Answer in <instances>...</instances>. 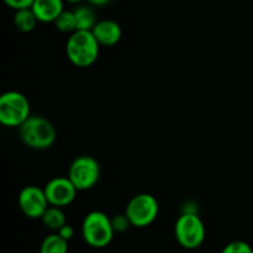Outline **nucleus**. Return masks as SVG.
I'll use <instances>...</instances> for the list:
<instances>
[{
  "label": "nucleus",
  "instance_id": "18",
  "mask_svg": "<svg viewBox=\"0 0 253 253\" xmlns=\"http://www.w3.org/2000/svg\"><path fill=\"white\" fill-rule=\"evenodd\" d=\"M111 224H113V229L115 231V234H123V232L127 231L128 227L132 226L125 212L111 217Z\"/></svg>",
  "mask_w": 253,
  "mask_h": 253
},
{
  "label": "nucleus",
  "instance_id": "21",
  "mask_svg": "<svg viewBox=\"0 0 253 253\" xmlns=\"http://www.w3.org/2000/svg\"><path fill=\"white\" fill-rule=\"evenodd\" d=\"M88 1L94 6H104V5L109 4L111 0H88Z\"/></svg>",
  "mask_w": 253,
  "mask_h": 253
},
{
  "label": "nucleus",
  "instance_id": "1",
  "mask_svg": "<svg viewBox=\"0 0 253 253\" xmlns=\"http://www.w3.org/2000/svg\"><path fill=\"white\" fill-rule=\"evenodd\" d=\"M99 52H100V44L91 31L77 30L67 40V57L77 67L81 68L90 67L98 59Z\"/></svg>",
  "mask_w": 253,
  "mask_h": 253
},
{
  "label": "nucleus",
  "instance_id": "7",
  "mask_svg": "<svg viewBox=\"0 0 253 253\" xmlns=\"http://www.w3.org/2000/svg\"><path fill=\"white\" fill-rule=\"evenodd\" d=\"M100 165L94 157L83 155L71 163L67 177L72 180L78 192L91 189L100 179Z\"/></svg>",
  "mask_w": 253,
  "mask_h": 253
},
{
  "label": "nucleus",
  "instance_id": "6",
  "mask_svg": "<svg viewBox=\"0 0 253 253\" xmlns=\"http://www.w3.org/2000/svg\"><path fill=\"white\" fill-rule=\"evenodd\" d=\"M158 212H160L158 200L148 193H141L131 198L125 209V214L130 220L131 225L138 229L153 224L157 219Z\"/></svg>",
  "mask_w": 253,
  "mask_h": 253
},
{
  "label": "nucleus",
  "instance_id": "5",
  "mask_svg": "<svg viewBox=\"0 0 253 253\" xmlns=\"http://www.w3.org/2000/svg\"><path fill=\"white\" fill-rule=\"evenodd\" d=\"M30 110L29 99L20 91L10 90L0 96V123L6 127H20Z\"/></svg>",
  "mask_w": 253,
  "mask_h": 253
},
{
  "label": "nucleus",
  "instance_id": "15",
  "mask_svg": "<svg viewBox=\"0 0 253 253\" xmlns=\"http://www.w3.org/2000/svg\"><path fill=\"white\" fill-rule=\"evenodd\" d=\"M74 16H76L77 22V30H83V31H91L93 27L95 26L96 15L91 7L85 6V5H81L73 10Z\"/></svg>",
  "mask_w": 253,
  "mask_h": 253
},
{
  "label": "nucleus",
  "instance_id": "13",
  "mask_svg": "<svg viewBox=\"0 0 253 253\" xmlns=\"http://www.w3.org/2000/svg\"><path fill=\"white\" fill-rule=\"evenodd\" d=\"M68 241L58 232L46 236L40 245V253H68Z\"/></svg>",
  "mask_w": 253,
  "mask_h": 253
},
{
  "label": "nucleus",
  "instance_id": "19",
  "mask_svg": "<svg viewBox=\"0 0 253 253\" xmlns=\"http://www.w3.org/2000/svg\"><path fill=\"white\" fill-rule=\"evenodd\" d=\"M35 0H4L5 4L9 7L14 9L15 11L21 9H27V7H31L34 4Z\"/></svg>",
  "mask_w": 253,
  "mask_h": 253
},
{
  "label": "nucleus",
  "instance_id": "22",
  "mask_svg": "<svg viewBox=\"0 0 253 253\" xmlns=\"http://www.w3.org/2000/svg\"><path fill=\"white\" fill-rule=\"evenodd\" d=\"M64 1L72 2V4H77V2H81V1H83V0H64Z\"/></svg>",
  "mask_w": 253,
  "mask_h": 253
},
{
  "label": "nucleus",
  "instance_id": "10",
  "mask_svg": "<svg viewBox=\"0 0 253 253\" xmlns=\"http://www.w3.org/2000/svg\"><path fill=\"white\" fill-rule=\"evenodd\" d=\"M93 35L95 36L96 41L100 46L110 47L118 43L123 36L120 25L114 20H100L95 24L91 30Z\"/></svg>",
  "mask_w": 253,
  "mask_h": 253
},
{
  "label": "nucleus",
  "instance_id": "14",
  "mask_svg": "<svg viewBox=\"0 0 253 253\" xmlns=\"http://www.w3.org/2000/svg\"><path fill=\"white\" fill-rule=\"evenodd\" d=\"M37 22H39V20H37L36 15L32 11L31 7L17 10L15 12L14 24L20 32H24V34L31 32L36 27Z\"/></svg>",
  "mask_w": 253,
  "mask_h": 253
},
{
  "label": "nucleus",
  "instance_id": "9",
  "mask_svg": "<svg viewBox=\"0 0 253 253\" xmlns=\"http://www.w3.org/2000/svg\"><path fill=\"white\" fill-rule=\"evenodd\" d=\"M44 194L49 205L66 208L74 202L78 189L68 177H56L46 184Z\"/></svg>",
  "mask_w": 253,
  "mask_h": 253
},
{
  "label": "nucleus",
  "instance_id": "20",
  "mask_svg": "<svg viewBox=\"0 0 253 253\" xmlns=\"http://www.w3.org/2000/svg\"><path fill=\"white\" fill-rule=\"evenodd\" d=\"M57 232H58V234L61 235V236L63 237L64 240H67V241L72 240V239H73V236H74V229L71 226V225H68V224L63 225V226H62L61 229H59Z\"/></svg>",
  "mask_w": 253,
  "mask_h": 253
},
{
  "label": "nucleus",
  "instance_id": "8",
  "mask_svg": "<svg viewBox=\"0 0 253 253\" xmlns=\"http://www.w3.org/2000/svg\"><path fill=\"white\" fill-rule=\"evenodd\" d=\"M17 204L22 214L29 219H41L49 207L44 189L37 185H26L19 193Z\"/></svg>",
  "mask_w": 253,
  "mask_h": 253
},
{
  "label": "nucleus",
  "instance_id": "2",
  "mask_svg": "<svg viewBox=\"0 0 253 253\" xmlns=\"http://www.w3.org/2000/svg\"><path fill=\"white\" fill-rule=\"evenodd\" d=\"M22 143L34 150H46L56 141V130L48 119L40 115H30L19 127Z\"/></svg>",
  "mask_w": 253,
  "mask_h": 253
},
{
  "label": "nucleus",
  "instance_id": "3",
  "mask_svg": "<svg viewBox=\"0 0 253 253\" xmlns=\"http://www.w3.org/2000/svg\"><path fill=\"white\" fill-rule=\"evenodd\" d=\"M115 231L111 224V217L103 211H90L82 222V236L84 242L93 249H104L114 239Z\"/></svg>",
  "mask_w": 253,
  "mask_h": 253
},
{
  "label": "nucleus",
  "instance_id": "4",
  "mask_svg": "<svg viewBox=\"0 0 253 253\" xmlns=\"http://www.w3.org/2000/svg\"><path fill=\"white\" fill-rule=\"evenodd\" d=\"M174 236L183 249L197 250L205 241L207 230L199 215L195 212H182L175 220Z\"/></svg>",
  "mask_w": 253,
  "mask_h": 253
},
{
  "label": "nucleus",
  "instance_id": "11",
  "mask_svg": "<svg viewBox=\"0 0 253 253\" xmlns=\"http://www.w3.org/2000/svg\"><path fill=\"white\" fill-rule=\"evenodd\" d=\"M64 0H35L31 9L40 22H54L64 11Z\"/></svg>",
  "mask_w": 253,
  "mask_h": 253
},
{
  "label": "nucleus",
  "instance_id": "17",
  "mask_svg": "<svg viewBox=\"0 0 253 253\" xmlns=\"http://www.w3.org/2000/svg\"><path fill=\"white\" fill-rule=\"evenodd\" d=\"M220 253H253V250L246 241L236 240L229 242Z\"/></svg>",
  "mask_w": 253,
  "mask_h": 253
},
{
  "label": "nucleus",
  "instance_id": "16",
  "mask_svg": "<svg viewBox=\"0 0 253 253\" xmlns=\"http://www.w3.org/2000/svg\"><path fill=\"white\" fill-rule=\"evenodd\" d=\"M53 24L58 31L64 32V34H73L74 31H77L76 16H74L73 11H67V10H64V11L57 17L56 21H54Z\"/></svg>",
  "mask_w": 253,
  "mask_h": 253
},
{
  "label": "nucleus",
  "instance_id": "12",
  "mask_svg": "<svg viewBox=\"0 0 253 253\" xmlns=\"http://www.w3.org/2000/svg\"><path fill=\"white\" fill-rule=\"evenodd\" d=\"M62 209H63V208L53 207V205H49V207L47 208L43 216L41 217L42 224L44 225L46 229L51 230V231L53 232H57L63 225L67 224L66 215H64Z\"/></svg>",
  "mask_w": 253,
  "mask_h": 253
}]
</instances>
